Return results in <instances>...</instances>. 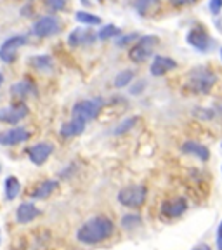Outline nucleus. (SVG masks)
Returning <instances> with one entry per match:
<instances>
[{
	"instance_id": "obj_2",
	"label": "nucleus",
	"mask_w": 222,
	"mask_h": 250,
	"mask_svg": "<svg viewBox=\"0 0 222 250\" xmlns=\"http://www.w3.org/2000/svg\"><path fill=\"white\" fill-rule=\"evenodd\" d=\"M217 82V75L210 68H193L187 73L186 89L195 94H208Z\"/></svg>"
},
{
	"instance_id": "obj_11",
	"label": "nucleus",
	"mask_w": 222,
	"mask_h": 250,
	"mask_svg": "<svg viewBox=\"0 0 222 250\" xmlns=\"http://www.w3.org/2000/svg\"><path fill=\"white\" fill-rule=\"evenodd\" d=\"M98 40L96 37V31L92 28H75L68 35V43L71 47H82V45H89Z\"/></svg>"
},
{
	"instance_id": "obj_4",
	"label": "nucleus",
	"mask_w": 222,
	"mask_h": 250,
	"mask_svg": "<svg viewBox=\"0 0 222 250\" xmlns=\"http://www.w3.org/2000/svg\"><path fill=\"white\" fill-rule=\"evenodd\" d=\"M148 189L144 184H130L118 191V202L127 208H139L146 202Z\"/></svg>"
},
{
	"instance_id": "obj_12",
	"label": "nucleus",
	"mask_w": 222,
	"mask_h": 250,
	"mask_svg": "<svg viewBox=\"0 0 222 250\" xmlns=\"http://www.w3.org/2000/svg\"><path fill=\"white\" fill-rule=\"evenodd\" d=\"M186 210H187V200L181 198V196L167 200V202H163V205H161V215L168 219L181 217Z\"/></svg>"
},
{
	"instance_id": "obj_34",
	"label": "nucleus",
	"mask_w": 222,
	"mask_h": 250,
	"mask_svg": "<svg viewBox=\"0 0 222 250\" xmlns=\"http://www.w3.org/2000/svg\"><path fill=\"white\" fill-rule=\"evenodd\" d=\"M193 250H212V249L208 245H205V243H200V245H196Z\"/></svg>"
},
{
	"instance_id": "obj_1",
	"label": "nucleus",
	"mask_w": 222,
	"mask_h": 250,
	"mask_svg": "<svg viewBox=\"0 0 222 250\" xmlns=\"http://www.w3.org/2000/svg\"><path fill=\"white\" fill-rule=\"evenodd\" d=\"M113 231L115 226L111 219L104 217V215H96L80 226V229L77 231V240L85 245H96V243L108 240L113 234Z\"/></svg>"
},
{
	"instance_id": "obj_10",
	"label": "nucleus",
	"mask_w": 222,
	"mask_h": 250,
	"mask_svg": "<svg viewBox=\"0 0 222 250\" xmlns=\"http://www.w3.org/2000/svg\"><path fill=\"white\" fill-rule=\"evenodd\" d=\"M30 139V132L24 127H12L7 130H0V145L2 146H14Z\"/></svg>"
},
{
	"instance_id": "obj_26",
	"label": "nucleus",
	"mask_w": 222,
	"mask_h": 250,
	"mask_svg": "<svg viewBox=\"0 0 222 250\" xmlns=\"http://www.w3.org/2000/svg\"><path fill=\"white\" fill-rule=\"evenodd\" d=\"M141 224V215L137 214H127L121 217V228L125 229H134Z\"/></svg>"
},
{
	"instance_id": "obj_3",
	"label": "nucleus",
	"mask_w": 222,
	"mask_h": 250,
	"mask_svg": "<svg viewBox=\"0 0 222 250\" xmlns=\"http://www.w3.org/2000/svg\"><path fill=\"white\" fill-rule=\"evenodd\" d=\"M160 39L156 35H142L136 40L132 47H130L129 51V58L132 62H144L146 59H149L153 56V51H155V47L158 45Z\"/></svg>"
},
{
	"instance_id": "obj_29",
	"label": "nucleus",
	"mask_w": 222,
	"mask_h": 250,
	"mask_svg": "<svg viewBox=\"0 0 222 250\" xmlns=\"http://www.w3.org/2000/svg\"><path fill=\"white\" fill-rule=\"evenodd\" d=\"M137 39H139V35H137V33H129V35L118 37V39H117V45L118 47H125V45H129L130 42H136Z\"/></svg>"
},
{
	"instance_id": "obj_20",
	"label": "nucleus",
	"mask_w": 222,
	"mask_h": 250,
	"mask_svg": "<svg viewBox=\"0 0 222 250\" xmlns=\"http://www.w3.org/2000/svg\"><path fill=\"white\" fill-rule=\"evenodd\" d=\"M21 191V183L16 176H9L7 179L4 181V196L7 202H12V200L18 198Z\"/></svg>"
},
{
	"instance_id": "obj_17",
	"label": "nucleus",
	"mask_w": 222,
	"mask_h": 250,
	"mask_svg": "<svg viewBox=\"0 0 222 250\" xmlns=\"http://www.w3.org/2000/svg\"><path fill=\"white\" fill-rule=\"evenodd\" d=\"M161 7V0H134V9L141 18H149Z\"/></svg>"
},
{
	"instance_id": "obj_13",
	"label": "nucleus",
	"mask_w": 222,
	"mask_h": 250,
	"mask_svg": "<svg viewBox=\"0 0 222 250\" xmlns=\"http://www.w3.org/2000/svg\"><path fill=\"white\" fill-rule=\"evenodd\" d=\"M54 151V146L51 143H39V145H33L30 149H28V158H30L31 164L35 165H43L49 156Z\"/></svg>"
},
{
	"instance_id": "obj_24",
	"label": "nucleus",
	"mask_w": 222,
	"mask_h": 250,
	"mask_svg": "<svg viewBox=\"0 0 222 250\" xmlns=\"http://www.w3.org/2000/svg\"><path fill=\"white\" fill-rule=\"evenodd\" d=\"M96 37H98V40L117 39V37H120V28L115 26V24H106V26H102L101 30L96 33Z\"/></svg>"
},
{
	"instance_id": "obj_8",
	"label": "nucleus",
	"mask_w": 222,
	"mask_h": 250,
	"mask_svg": "<svg viewBox=\"0 0 222 250\" xmlns=\"http://www.w3.org/2000/svg\"><path fill=\"white\" fill-rule=\"evenodd\" d=\"M26 43V37L24 35H14L7 39L2 47H0V61L2 62H12L18 58V51Z\"/></svg>"
},
{
	"instance_id": "obj_19",
	"label": "nucleus",
	"mask_w": 222,
	"mask_h": 250,
	"mask_svg": "<svg viewBox=\"0 0 222 250\" xmlns=\"http://www.w3.org/2000/svg\"><path fill=\"white\" fill-rule=\"evenodd\" d=\"M11 94L14 98L24 99V98H28V96H35L37 89L30 80H21V82H16L14 85L11 87Z\"/></svg>"
},
{
	"instance_id": "obj_16",
	"label": "nucleus",
	"mask_w": 222,
	"mask_h": 250,
	"mask_svg": "<svg viewBox=\"0 0 222 250\" xmlns=\"http://www.w3.org/2000/svg\"><path fill=\"white\" fill-rule=\"evenodd\" d=\"M39 214H40V210L35 207V203L24 202L16 208V221L20 224H28L35 217H39Z\"/></svg>"
},
{
	"instance_id": "obj_21",
	"label": "nucleus",
	"mask_w": 222,
	"mask_h": 250,
	"mask_svg": "<svg viewBox=\"0 0 222 250\" xmlns=\"http://www.w3.org/2000/svg\"><path fill=\"white\" fill-rule=\"evenodd\" d=\"M56 188H58V181H54V179L42 181V183L33 189L31 196H33V198H47V196L56 191Z\"/></svg>"
},
{
	"instance_id": "obj_9",
	"label": "nucleus",
	"mask_w": 222,
	"mask_h": 250,
	"mask_svg": "<svg viewBox=\"0 0 222 250\" xmlns=\"http://www.w3.org/2000/svg\"><path fill=\"white\" fill-rule=\"evenodd\" d=\"M26 115H28V106L24 103L7 106V108H0V122H4V124L9 125L20 124Z\"/></svg>"
},
{
	"instance_id": "obj_28",
	"label": "nucleus",
	"mask_w": 222,
	"mask_h": 250,
	"mask_svg": "<svg viewBox=\"0 0 222 250\" xmlns=\"http://www.w3.org/2000/svg\"><path fill=\"white\" fill-rule=\"evenodd\" d=\"M193 115H195L196 118H200V120L207 122L215 117V111L214 109H208V108H195L193 109Z\"/></svg>"
},
{
	"instance_id": "obj_15",
	"label": "nucleus",
	"mask_w": 222,
	"mask_h": 250,
	"mask_svg": "<svg viewBox=\"0 0 222 250\" xmlns=\"http://www.w3.org/2000/svg\"><path fill=\"white\" fill-rule=\"evenodd\" d=\"M181 151H182L184 155L196 156V158L202 162H207L208 158H210V151H208L207 146H203L202 143H196V141H186V143H182Z\"/></svg>"
},
{
	"instance_id": "obj_27",
	"label": "nucleus",
	"mask_w": 222,
	"mask_h": 250,
	"mask_svg": "<svg viewBox=\"0 0 222 250\" xmlns=\"http://www.w3.org/2000/svg\"><path fill=\"white\" fill-rule=\"evenodd\" d=\"M139 122V117H130V118H127V120H123L120 125H118L117 129H115V134H123V132H127V130H130L134 127V125Z\"/></svg>"
},
{
	"instance_id": "obj_39",
	"label": "nucleus",
	"mask_w": 222,
	"mask_h": 250,
	"mask_svg": "<svg viewBox=\"0 0 222 250\" xmlns=\"http://www.w3.org/2000/svg\"><path fill=\"white\" fill-rule=\"evenodd\" d=\"M221 172H222V167H221Z\"/></svg>"
},
{
	"instance_id": "obj_14",
	"label": "nucleus",
	"mask_w": 222,
	"mask_h": 250,
	"mask_svg": "<svg viewBox=\"0 0 222 250\" xmlns=\"http://www.w3.org/2000/svg\"><path fill=\"white\" fill-rule=\"evenodd\" d=\"M177 68V62L176 59L168 58V56H155L153 58V62H151V68H149V71H151L153 77H163V75H167L168 71L176 70Z\"/></svg>"
},
{
	"instance_id": "obj_33",
	"label": "nucleus",
	"mask_w": 222,
	"mask_h": 250,
	"mask_svg": "<svg viewBox=\"0 0 222 250\" xmlns=\"http://www.w3.org/2000/svg\"><path fill=\"white\" fill-rule=\"evenodd\" d=\"M215 242H217V249L222 250V221L219 223V228H217V240H215Z\"/></svg>"
},
{
	"instance_id": "obj_31",
	"label": "nucleus",
	"mask_w": 222,
	"mask_h": 250,
	"mask_svg": "<svg viewBox=\"0 0 222 250\" xmlns=\"http://www.w3.org/2000/svg\"><path fill=\"white\" fill-rule=\"evenodd\" d=\"M208 9L214 16H219L222 11V0H208Z\"/></svg>"
},
{
	"instance_id": "obj_37",
	"label": "nucleus",
	"mask_w": 222,
	"mask_h": 250,
	"mask_svg": "<svg viewBox=\"0 0 222 250\" xmlns=\"http://www.w3.org/2000/svg\"><path fill=\"white\" fill-rule=\"evenodd\" d=\"M221 61H222V47H221Z\"/></svg>"
},
{
	"instance_id": "obj_38",
	"label": "nucleus",
	"mask_w": 222,
	"mask_h": 250,
	"mask_svg": "<svg viewBox=\"0 0 222 250\" xmlns=\"http://www.w3.org/2000/svg\"><path fill=\"white\" fill-rule=\"evenodd\" d=\"M0 170H2V165H0Z\"/></svg>"
},
{
	"instance_id": "obj_30",
	"label": "nucleus",
	"mask_w": 222,
	"mask_h": 250,
	"mask_svg": "<svg viewBox=\"0 0 222 250\" xmlns=\"http://www.w3.org/2000/svg\"><path fill=\"white\" fill-rule=\"evenodd\" d=\"M45 5L51 9V11L58 12V11H61V9H64L66 0H45Z\"/></svg>"
},
{
	"instance_id": "obj_23",
	"label": "nucleus",
	"mask_w": 222,
	"mask_h": 250,
	"mask_svg": "<svg viewBox=\"0 0 222 250\" xmlns=\"http://www.w3.org/2000/svg\"><path fill=\"white\" fill-rule=\"evenodd\" d=\"M75 20H77L80 24H83V26H98V24H101V18L92 14V12H89V11L75 12Z\"/></svg>"
},
{
	"instance_id": "obj_18",
	"label": "nucleus",
	"mask_w": 222,
	"mask_h": 250,
	"mask_svg": "<svg viewBox=\"0 0 222 250\" xmlns=\"http://www.w3.org/2000/svg\"><path fill=\"white\" fill-rule=\"evenodd\" d=\"M85 122L78 120V118H71L70 122H66V124L61 125V130H59V134H61L64 139H70V137H75V136H80V134L85 130Z\"/></svg>"
},
{
	"instance_id": "obj_5",
	"label": "nucleus",
	"mask_w": 222,
	"mask_h": 250,
	"mask_svg": "<svg viewBox=\"0 0 222 250\" xmlns=\"http://www.w3.org/2000/svg\"><path fill=\"white\" fill-rule=\"evenodd\" d=\"M102 108V99L94 98V99H83V101L75 103L73 109H71V118H78L82 122H90L98 117V113Z\"/></svg>"
},
{
	"instance_id": "obj_25",
	"label": "nucleus",
	"mask_w": 222,
	"mask_h": 250,
	"mask_svg": "<svg viewBox=\"0 0 222 250\" xmlns=\"http://www.w3.org/2000/svg\"><path fill=\"white\" fill-rule=\"evenodd\" d=\"M132 78H134V71L132 70H123V71H120L117 77H115L113 85L117 87V89H123V87L130 85Z\"/></svg>"
},
{
	"instance_id": "obj_7",
	"label": "nucleus",
	"mask_w": 222,
	"mask_h": 250,
	"mask_svg": "<svg viewBox=\"0 0 222 250\" xmlns=\"http://www.w3.org/2000/svg\"><path fill=\"white\" fill-rule=\"evenodd\" d=\"M186 40H187L189 45L195 47L196 51H200V52H207L214 47V40H212V37L208 35L207 30H203L202 26L191 28V30L187 31Z\"/></svg>"
},
{
	"instance_id": "obj_22",
	"label": "nucleus",
	"mask_w": 222,
	"mask_h": 250,
	"mask_svg": "<svg viewBox=\"0 0 222 250\" xmlns=\"http://www.w3.org/2000/svg\"><path fill=\"white\" fill-rule=\"evenodd\" d=\"M30 64L39 71H51L52 66H54V61H52L51 56L39 54V56H33V58L30 59Z\"/></svg>"
},
{
	"instance_id": "obj_6",
	"label": "nucleus",
	"mask_w": 222,
	"mask_h": 250,
	"mask_svg": "<svg viewBox=\"0 0 222 250\" xmlns=\"http://www.w3.org/2000/svg\"><path fill=\"white\" fill-rule=\"evenodd\" d=\"M31 31H33V35L40 37V39L52 37L61 31V21H59V18H56V16H42L40 20L35 21Z\"/></svg>"
},
{
	"instance_id": "obj_40",
	"label": "nucleus",
	"mask_w": 222,
	"mask_h": 250,
	"mask_svg": "<svg viewBox=\"0 0 222 250\" xmlns=\"http://www.w3.org/2000/svg\"><path fill=\"white\" fill-rule=\"evenodd\" d=\"M221 146H222V145H221Z\"/></svg>"
},
{
	"instance_id": "obj_35",
	"label": "nucleus",
	"mask_w": 222,
	"mask_h": 250,
	"mask_svg": "<svg viewBox=\"0 0 222 250\" xmlns=\"http://www.w3.org/2000/svg\"><path fill=\"white\" fill-rule=\"evenodd\" d=\"M2 83H4V75L0 73V87H2Z\"/></svg>"
},
{
	"instance_id": "obj_32",
	"label": "nucleus",
	"mask_w": 222,
	"mask_h": 250,
	"mask_svg": "<svg viewBox=\"0 0 222 250\" xmlns=\"http://www.w3.org/2000/svg\"><path fill=\"white\" fill-rule=\"evenodd\" d=\"M198 0H170V4L174 7H186V5H191V4H196Z\"/></svg>"
},
{
	"instance_id": "obj_36",
	"label": "nucleus",
	"mask_w": 222,
	"mask_h": 250,
	"mask_svg": "<svg viewBox=\"0 0 222 250\" xmlns=\"http://www.w3.org/2000/svg\"><path fill=\"white\" fill-rule=\"evenodd\" d=\"M0 243H2V231H0Z\"/></svg>"
}]
</instances>
